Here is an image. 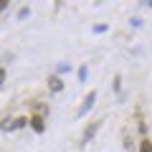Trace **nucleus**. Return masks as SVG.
<instances>
[{"instance_id": "obj_1", "label": "nucleus", "mask_w": 152, "mask_h": 152, "mask_svg": "<svg viewBox=\"0 0 152 152\" xmlns=\"http://www.w3.org/2000/svg\"><path fill=\"white\" fill-rule=\"evenodd\" d=\"M94 102H96V91H91V94H86V99H84V104H81V109H79V117H84V114H86L89 109L94 107Z\"/></svg>"}, {"instance_id": "obj_2", "label": "nucleus", "mask_w": 152, "mask_h": 152, "mask_svg": "<svg viewBox=\"0 0 152 152\" xmlns=\"http://www.w3.org/2000/svg\"><path fill=\"white\" fill-rule=\"evenodd\" d=\"M48 86H51V91H61V89H64V81H61V79H51Z\"/></svg>"}, {"instance_id": "obj_3", "label": "nucleus", "mask_w": 152, "mask_h": 152, "mask_svg": "<svg viewBox=\"0 0 152 152\" xmlns=\"http://www.w3.org/2000/svg\"><path fill=\"white\" fill-rule=\"evenodd\" d=\"M31 122H33V129H36V132H43V129H46V127H43V119H41V117H33Z\"/></svg>"}, {"instance_id": "obj_4", "label": "nucleus", "mask_w": 152, "mask_h": 152, "mask_svg": "<svg viewBox=\"0 0 152 152\" xmlns=\"http://www.w3.org/2000/svg\"><path fill=\"white\" fill-rule=\"evenodd\" d=\"M140 152H152V142L145 140V142H142V147H140Z\"/></svg>"}, {"instance_id": "obj_5", "label": "nucleus", "mask_w": 152, "mask_h": 152, "mask_svg": "<svg viewBox=\"0 0 152 152\" xmlns=\"http://www.w3.org/2000/svg\"><path fill=\"white\" fill-rule=\"evenodd\" d=\"M94 132H96V124H91V127H89V129H86V134H84V140H89V137H91Z\"/></svg>"}, {"instance_id": "obj_6", "label": "nucleus", "mask_w": 152, "mask_h": 152, "mask_svg": "<svg viewBox=\"0 0 152 152\" xmlns=\"http://www.w3.org/2000/svg\"><path fill=\"white\" fill-rule=\"evenodd\" d=\"M79 79H81V81H86V66H81V69H79Z\"/></svg>"}, {"instance_id": "obj_7", "label": "nucleus", "mask_w": 152, "mask_h": 152, "mask_svg": "<svg viewBox=\"0 0 152 152\" xmlns=\"http://www.w3.org/2000/svg\"><path fill=\"white\" fill-rule=\"evenodd\" d=\"M5 5H8L5 0H0V10H5Z\"/></svg>"}, {"instance_id": "obj_8", "label": "nucleus", "mask_w": 152, "mask_h": 152, "mask_svg": "<svg viewBox=\"0 0 152 152\" xmlns=\"http://www.w3.org/2000/svg\"><path fill=\"white\" fill-rule=\"evenodd\" d=\"M3 79H5V71H3V69H0V84H3Z\"/></svg>"}]
</instances>
